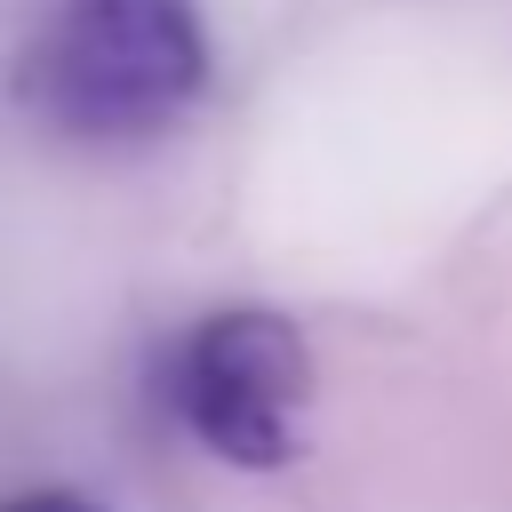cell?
Wrapping results in <instances>:
<instances>
[{
    "instance_id": "obj_1",
    "label": "cell",
    "mask_w": 512,
    "mask_h": 512,
    "mask_svg": "<svg viewBox=\"0 0 512 512\" xmlns=\"http://www.w3.org/2000/svg\"><path fill=\"white\" fill-rule=\"evenodd\" d=\"M32 104L80 144L176 128L208 88L200 0H64L32 48Z\"/></svg>"
},
{
    "instance_id": "obj_2",
    "label": "cell",
    "mask_w": 512,
    "mask_h": 512,
    "mask_svg": "<svg viewBox=\"0 0 512 512\" xmlns=\"http://www.w3.org/2000/svg\"><path fill=\"white\" fill-rule=\"evenodd\" d=\"M168 416L224 464L272 472L296 456V424L312 400V352L288 312L224 304L192 320L168 352Z\"/></svg>"
},
{
    "instance_id": "obj_3",
    "label": "cell",
    "mask_w": 512,
    "mask_h": 512,
    "mask_svg": "<svg viewBox=\"0 0 512 512\" xmlns=\"http://www.w3.org/2000/svg\"><path fill=\"white\" fill-rule=\"evenodd\" d=\"M0 512H104V504H88V496H72V488H32V496H16V504H0Z\"/></svg>"
}]
</instances>
